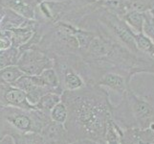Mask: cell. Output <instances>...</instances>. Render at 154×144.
Wrapping results in <instances>:
<instances>
[{
	"label": "cell",
	"instance_id": "cell-8",
	"mask_svg": "<svg viewBox=\"0 0 154 144\" xmlns=\"http://www.w3.org/2000/svg\"><path fill=\"white\" fill-rule=\"evenodd\" d=\"M124 144H154V131L150 129H125L123 134Z\"/></svg>",
	"mask_w": 154,
	"mask_h": 144
},
{
	"label": "cell",
	"instance_id": "cell-4",
	"mask_svg": "<svg viewBox=\"0 0 154 144\" xmlns=\"http://www.w3.org/2000/svg\"><path fill=\"white\" fill-rule=\"evenodd\" d=\"M22 54L17 62V66L27 75H39L45 69L53 68L55 62L52 59L36 48L21 50Z\"/></svg>",
	"mask_w": 154,
	"mask_h": 144
},
{
	"label": "cell",
	"instance_id": "cell-28",
	"mask_svg": "<svg viewBox=\"0 0 154 144\" xmlns=\"http://www.w3.org/2000/svg\"><path fill=\"white\" fill-rule=\"evenodd\" d=\"M107 1H109V0H107Z\"/></svg>",
	"mask_w": 154,
	"mask_h": 144
},
{
	"label": "cell",
	"instance_id": "cell-13",
	"mask_svg": "<svg viewBox=\"0 0 154 144\" xmlns=\"http://www.w3.org/2000/svg\"><path fill=\"white\" fill-rule=\"evenodd\" d=\"M22 54L19 48L11 46L8 49L0 51V69L12 66H17V62Z\"/></svg>",
	"mask_w": 154,
	"mask_h": 144
},
{
	"label": "cell",
	"instance_id": "cell-12",
	"mask_svg": "<svg viewBox=\"0 0 154 144\" xmlns=\"http://www.w3.org/2000/svg\"><path fill=\"white\" fill-rule=\"evenodd\" d=\"M25 18L10 9L4 8V15L0 22V31H13L19 28L25 21Z\"/></svg>",
	"mask_w": 154,
	"mask_h": 144
},
{
	"label": "cell",
	"instance_id": "cell-25",
	"mask_svg": "<svg viewBox=\"0 0 154 144\" xmlns=\"http://www.w3.org/2000/svg\"><path fill=\"white\" fill-rule=\"evenodd\" d=\"M0 144H15V141L11 135H5L0 136Z\"/></svg>",
	"mask_w": 154,
	"mask_h": 144
},
{
	"label": "cell",
	"instance_id": "cell-10",
	"mask_svg": "<svg viewBox=\"0 0 154 144\" xmlns=\"http://www.w3.org/2000/svg\"><path fill=\"white\" fill-rule=\"evenodd\" d=\"M57 73L58 76L62 74V82L60 83V85H62L63 83L64 90H77L82 88L84 86L82 79L72 68H69L65 66H63L62 70Z\"/></svg>",
	"mask_w": 154,
	"mask_h": 144
},
{
	"label": "cell",
	"instance_id": "cell-1",
	"mask_svg": "<svg viewBox=\"0 0 154 144\" xmlns=\"http://www.w3.org/2000/svg\"><path fill=\"white\" fill-rule=\"evenodd\" d=\"M78 90H64L61 94V101L68 109L64 126L68 132L69 143L87 138L106 144V130L113 118L112 106L107 95L100 91Z\"/></svg>",
	"mask_w": 154,
	"mask_h": 144
},
{
	"label": "cell",
	"instance_id": "cell-14",
	"mask_svg": "<svg viewBox=\"0 0 154 144\" xmlns=\"http://www.w3.org/2000/svg\"><path fill=\"white\" fill-rule=\"evenodd\" d=\"M17 66H12L0 69V86H14V83L23 75Z\"/></svg>",
	"mask_w": 154,
	"mask_h": 144
},
{
	"label": "cell",
	"instance_id": "cell-15",
	"mask_svg": "<svg viewBox=\"0 0 154 144\" xmlns=\"http://www.w3.org/2000/svg\"><path fill=\"white\" fill-rule=\"evenodd\" d=\"M34 33V31L23 27H19L13 31H10L9 37L11 39V41H12V46L21 48L30 40Z\"/></svg>",
	"mask_w": 154,
	"mask_h": 144
},
{
	"label": "cell",
	"instance_id": "cell-11",
	"mask_svg": "<svg viewBox=\"0 0 154 144\" xmlns=\"http://www.w3.org/2000/svg\"><path fill=\"white\" fill-rule=\"evenodd\" d=\"M99 85L107 87L110 89L119 93H124L126 90L125 79L122 75H119V74L113 72H108L104 74L99 81Z\"/></svg>",
	"mask_w": 154,
	"mask_h": 144
},
{
	"label": "cell",
	"instance_id": "cell-2",
	"mask_svg": "<svg viewBox=\"0 0 154 144\" xmlns=\"http://www.w3.org/2000/svg\"><path fill=\"white\" fill-rule=\"evenodd\" d=\"M50 114L41 110H24L15 107L0 108V134L10 131L9 135L41 133L51 121Z\"/></svg>",
	"mask_w": 154,
	"mask_h": 144
},
{
	"label": "cell",
	"instance_id": "cell-24",
	"mask_svg": "<svg viewBox=\"0 0 154 144\" xmlns=\"http://www.w3.org/2000/svg\"><path fill=\"white\" fill-rule=\"evenodd\" d=\"M144 14V27L143 33L154 42V15L150 11L143 13Z\"/></svg>",
	"mask_w": 154,
	"mask_h": 144
},
{
	"label": "cell",
	"instance_id": "cell-20",
	"mask_svg": "<svg viewBox=\"0 0 154 144\" xmlns=\"http://www.w3.org/2000/svg\"><path fill=\"white\" fill-rule=\"evenodd\" d=\"M125 20L126 23L131 28L133 29L137 34L143 33V27H144V14L138 11H130V12L126 13L125 15Z\"/></svg>",
	"mask_w": 154,
	"mask_h": 144
},
{
	"label": "cell",
	"instance_id": "cell-16",
	"mask_svg": "<svg viewBox=\"0 0 154 144\" xmlns=\"http://www.w3.org/2000/svg\"><path fill=\"white\" fill-rule=\"evenodd\" d=\"M110 49L111 46L108 42L100 38H94L87 48L88 54L93 58L104 57L110 52Z\"/></svg>",
	"mask_w": 154,
	"mask_h": 144
},
{
	"label": "cell",
	"instance_id": "cell-26",
	"mask_svg": "<svg viewBox=\"0 0 154 144\" xmlns=\"http://www.w3.org/2000/svg\"><path fill=\"white\" fill-rule=\"evenodd\" d=\"M67 144H100L98 142H95L91 139H87V138H84V139H79L76 141H73L70 143H67Z\"/></svg>",
	"mask_w": 154,
	"mask_h": 144
},
{
	"label": "cell",
	"instance_id": "cell-29",
	"mask_svg": "<svg viewBox=\"0 0 154 144\" xmlns=\"http://www.w3.org/2000/svg\"><path fill=\"white\" fill-rule=\"evenodd\" d=\"M122 144H124V143H122Z\"/></svg>",
	"mask_w": 154,
	"mask_h": 144
},
{
	"label": "cell",
	"instance_id": "cell-9",
	"mask_svg": "<svg viewBox=\"0 0 154 144\" xmlns=\"http://www.w3.org/2000/svg\"><path fill=\"white\" fill-rule=\"evenodd\" d=\"M110 25L113 31L115 32V34L119 37V39H121L131 49H137V45L134 39V33H132L129 28L123 23V21L119 20L118 18H112V20H110Z\"/></svg>",
	"mask_w": 154,
	"mask_h": 144
},
{
	"label": "cell",
	"instance_id": "cell-21",
	"mask_svg": "<svg viewBox=\"0 0 154 144\" xmlns=\"http://www.w3.org/2000/svg\"><path fill=\"white\" fill-rule=\"evenodd\" d=\"M50 117L53 121L57 122V123L64 124L68 117L67 106L61 101L57 106H55L53 110L50 111Z\"/></svg>",
	"mask_w": 154,
	"mask_h": 144
},
{
	"label": "cell",
	"instance_id": "cell-7",
	"mask_svg": "<svg viewBox=\"0 0 154 144\" xmlns=\"http://www.w3.org/2000/svg\"><path fill=\"white\" fill-rule=\"evenodd\" d=\"M40 135L44 137V139L49 144H67L69 143L68 132L64 124L57 123L51 120L47 124Z\"/></svg>",
	"mask_w": 154,
	"mask_h": 144
},
{
	"label": "cell",
	"instance_id": "cell-22",
	"mask_svg": "<svg viewBox=\"0 0 154 144\" xmlns=\"http://www.w3.org/2000/svg\"><path fill=\"white\" fill-rule=\"evenodd\" d=\"M134 39L136 45L139 49L147 52L151 57L154 58V44L149 38H147L144 33H139L134 34Z\"/></svg>",
	"mask_w": 154,
	"mask_h": 144
},
{
	"label": "cell",
	"instance_id": "cell-23",
	"mask_svg": "<svg viewBox=\"0 0 154 144\" xmlns=\"http://www.w3.org/2000/svg\"><path fill=\"white\" fill-rule=\"evenodd\" d=\"M70 31L77 39L79 42V46L81 47L82 49H87L89 44L91 43L92 40L94 39V35L89 33V32L77 30L75 28H73L72 26H70Z\"/></svg>",
	"mask_w": 154,
	"mask_h": 144
},
{
	"label": "cell",
	"instance_id": "cell-17",
	"mask_svg": "<svg viewBox=\"0 0 154 144\" xmlns=\"http://www.w3.org/2000/svg\"><path fill=\"white\" fill-rule=\"evenodd\" d=\"M124 129L117 124V122L112 118L108 123L107 130L105 134L106 144H122L123 142Z\"/></svg>",
	"mask_w": 154,
	"mask_h": 144
},
{
	"label": "cell",
	"instance_id": "cell-18",
	"mask_svg": "<svg viewBox=\"0 0 154 144\" xmlns=\"http://www.w3.org/2000/svg\"><path fill=\"white\" fill-rule=\"evenodd\" d=\"M60 102H61V95L54 92H49L42 96L40 100L38 101V103L35 105V107L38 110H41L50 114V111L53 110V108L57 106Z\"/></svg>",
	"mask_w": 154,
	"mask_h": 144
},
{
	"label": "cell",
	"instance_id": "cell-3",
	"mask_svg": "<svg viewBox=\"0 0 154 144\" xmlns=\"http://www.w3.org/2000/svg\"><path fill=\"white\" fill-rule=\"evenodd\" d=\"M112 116L122 129H148L154 124V105L149 101L128 93L125 103L112 107Z\"/></svg>",
	"mask_w": 154,
	"mask_h": 144
},
{
	"label": "cell",
	"instance_id": "cell-27",
	"mask_svg": "<svg viewBox=\"0 0 154 144\" xmlns=\"http://www.w3.org/2000/svg\"><path fill=\"white\" fill-rule=\"evenodd\" d=\"M150 12H151V13H152V14L154 15V7H153V8L151 9V11H150Z\"/></svg>",
	"mask_w": 154,
	"mask_h": 144
},
{
	"label": "cell",
	"instance_id": "cell-19",
	"mask_svg": "<svg viewBox=\"0 0 154 144\" xmlns=\"http://www.w3.org/2000/svg\"><path fill=\"white\" fill-rule=\"evenodd\" d=\"M15 144H49L39 133H27L15 134L12 136Z\"/></svg>",
	"mask_w": 154,
	"mask_h": 144
},
{
	"label": "cell",
	"instance_id": "cell-6",
	"mask_svg": "<svg viewBox=\"0 0 154 144\" xmlns=\"http://www.w3.org/2000/svg\"><path fill=\"white\" fill-rule=\"evenodd\" d=\"M38 0H0V5L5 9H10L21 17L35 19Z\"/></svg>",
	"mask_w": 154,
	"mask_h": 144
},
{
	"label": "cell",
	"instance_id": "cell-5",
	"mask_svg": "<svg viewBox=\"0 0 154 144\" xmlns=\"http://www.w3.org/2000/svg\"><path fill=\"white\" fill-rule=\"evenodd\" d=\"M15 107L24 110H38L32 105L24 90L14 86H0V108Z\"/></svg>",
	"mask_w": 154,
	"mask_h": 144
}]
</instances>
